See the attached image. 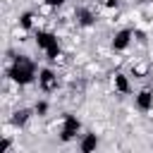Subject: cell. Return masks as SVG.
Here are the masks:
<instances>
[{"label":"cell","mask_w":153,"mask_h":153,"mask_svg":"<svg viewBox=\"0 0 153 153\" xmlns=\"http://www.w3.org/2000/svg\"><path fill=\"white\" fill-rule=\"evenodd\" d=\"M7 76L17 86H29V84H33L38 79L36 76V62L29 60V55H14L12 57V65L7 69Z\"/></svg>","instance_id":"6da1fadb"},{"label":"cell","mask_w":153,"mask_h":153,"mask_svg":"<svg viewBox=\"0 0 153 153\" xmlns=\"http://www.w3.org/2000/svg\"><path fill=\"white\" fill-rule=\"evenodd\" d=\"M33 38H36V45L45 53L48 60H57V57H60V43H57V36H55V33L38 29Z\"/></svg>","instance_id":"7a4b0ae2"},{"label":"cell","mask_w":153,"mask_h":153,"mask_svg":"<svg viewBox=\"0 0 153 153\" xmlns=\"http://www.w3.org/2000/svg\"><path fill=\"white\" fill-rule=\"evenodd\" d=\"M79 131H81V120H79L76 115H72V112H65V115H62L60 141H62V143H69V141H74V139L79 136Z\"/></svg>","instance_id":"3957f363"},{"label":"cell","mask_w":153,"mask_h":153,"mask_svg":"<svg viewBox=\"0 0 153 153\" xmlns=\"http://www.w3.org/2000/svg\"><path fill=\"white\" fill-rule=\"evenodd\" d=\"M38 88H41L43 93L55 91V88H57V74H55L53 69H48V67L38 69Z\"/></svg>","instance_id":"277c9868"},{"label":"cell","mask_w":153,"mask_h":153,"mask_svg":"<svg viewBox=\"0 0 153 153\" xmlns=\"http://www.w3.org/2000/svg\"><path fill=\"white\" fill-rule=\"evenodd\" d=\"M131 38H134V31H131V29H122V31H117V33L112 36V50H115V53L127 50L129 43H131Z\"/></svg>","instance_id":"5b68a950"},{"label":"cell","mask_w":153,"mask_h":153,"mask_svg":"<svg viewBox=\"0 0 153 153\" xmlns=\"http://www.w3.org/2000/svg\"><path fill=\"white\" fill-rule=\"evenodd\" d=\"M134 105H136L139 112L153 110V91H151V88H141V91L134 96Z\"/></svg>","instance_id":"8992f818"},{"label":"cell","mask_w":153,"mask_h":153,"mask_svg":"<svg viewBox=\"0 0 153 153\" xmlns=\"http://www.w3.org/2000/svg\"><path fill=\"white\" fill-rule=\"evenodd\" d=\"M74 19H76V24L84 26V29H88V26L96 24V14H93L88 7H76V10H74Z\"/></svg>","instance_id":"52a82bcc"},{"label":"cell","mask_w":153,"mask_h":153,"mask_svg":"<svg viewBox=\"0 0 153 153\" xmlns=\"http://www.w3.org/2000/svg\"><path fill=\"white\" fill-rule=\"evenodd\" d=\"M31 112H33V110H29V108H19V110H14L12 117H10V124H12V127H26V122L31 120Z\"/></svg>","instance_id":"ba28073f"},{"label":"cell","mask_w":153,"mask_h":153,"mask_svg":"<svg viewBox=\"0 0 153 153\" xmlns=\"http://www.w3.org/2000/svg\"><path fill=\"white\" fill-rule=\"evenodd\" d=\"M96 146H98V136L96 134H84L81 141H79V151L81 153H91V151H96Z\"/></svg>","instance_id":"9c48e42d"},{"label":"cell","mask_w":153,"mask_h":153,"mask_svg":"<svg viewBox=\"0 0 153 153\" xmlns=\"http://www.w3.org/2000/svg\"><path fill=\"white\" fill-rule=\"evenodd\" d=\"M112 81H115V88H117L120 93H129V91H131V86H129V79H127V74H122V72H115Z\"/></svg>","instance_id":"30bf717a"},{"label":"cell","mask_w":153,"mask_h":153,"mask_svg":"<svg viewBox=\"0 0 153 153\" xmlns=\"http://www.w3.org/2000/svg\"><path fill=\"white\" fill-rule=\"evenodd\" d=\"M31 26H33V12H22L19 14V29L31 31Z\"/></svg>","instance_id":"8fae6325"},{"label":"cell","mask_w":153,"mask_h":153,"mask_svg":"<svg viewBox=\"0 0 153 153\" xmlns=\"http://www.w3.org/2000/svg\"><path fill=\"white\" fill-rule=\"evenodd\" d=\"M33 115L45 117V115H48V103H45V100H36V105H33Z\"/></svg>","instance_id":"7c38bea8"},{"label":"cell","mask_w":153,"mask_h":153,"mask_svg":"<svg viewBox=\"0 0 153 153\" xmlns=\"http://www.w3.org/2000/svg\"><path fill=\"white\" fill-rule=\"evenodd\" d=\"M43 2H45L48 7H53V10H57V7H62L67 0H43Z\"/></svg>","instance_id":"4fadbf2b"},{"label":"cell","mask_w":153,"mask_h":153,"mask_svg":"<svg viewBox=\"0 0 153 153\" xmlns=\"http://www.w3.org/2000/svg\"><path fill=\"white\" fill-rule=\"evenodd\" d=\"M7 148H10V139H2V141H0V153H5Z\"/></svg>","instance_id":"5bb4252c"},{"label":"cell","mask_w":153,"mask_h":153,"mask_svg":"<svg viewBox=\"0 0 153 153\" xmlns=\"http://www.w3.org/2000/svg\"><path fill=\"white\" fill-rule=\"evenodd\" d=\"M105 7H110V10L112 7H120V0H105Z\"/></svg>","instance_id":"9a60e30c"}]
</instances>
